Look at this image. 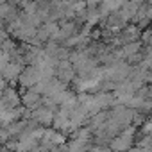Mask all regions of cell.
I'll list each match as a JSON object with an SVG mask.
<instances>
[{
	"label": "cell",
	"mask_w": 152,
	"mask_h": 152,
	"mask_svg": "<svg viewBox=\"0 0 152 152\" xmlns=\"http://www.w3.org/2000/svg\"><path fill=\"white\" fill-rule=\"evenodd\" d=\"M131 141H132V129H129L125 134H122L118 140H115L113 148H116V150H127L131 147Z\"/></svg>",
	"instance_id": "cell-1"
}]
</instances>
